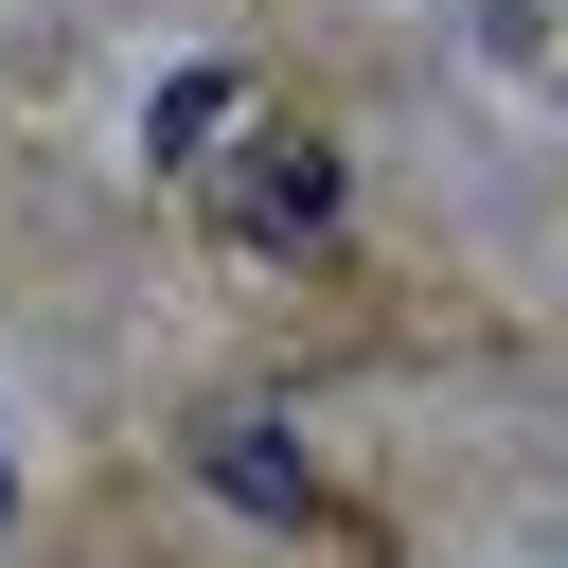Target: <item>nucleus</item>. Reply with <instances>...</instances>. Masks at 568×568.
<instances>
[{
    "label": "nucleus",
    "instance_id": "f257e3e1",
    "mask_svg": "<svg viewBox=\"0 0 568 568\" xmlns=\"http://www.w3.org/2000/svg\"><path fill=\"white\" fill-rule=\"evenodd\" d=\"M248 231H266V248H284V231H337V160H320V142H266V160H248Z\"/></svg>",
    "mask_w": 568,
    "mask_h": 568
},
{
    "label": "nucleus",
    "instance_id": "f03ea898",
    "mask_svg": "<svg viewBox=\"0 0 568 568\" xmlns=\"http://www.w3.org/2000/svg\"><path fill=\"white\" fill-rule=\"evenodd\" d=\"M213 479H231V497H248V515H302V462H284V444H266V426H231V444H213Z\"/></svg>",
    "mask_w": 568,
    "mask_h": 568
}]
</instances>
